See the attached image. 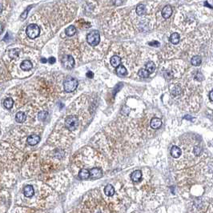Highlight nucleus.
Segmentation results:
<instances>
[{"instance_id": "f257e3e1", "label": "nucleus", "mask_w": 213, "mask_h": 213, "mask_svg": "<svg viewBox=\"0 0 213 213\" xmlns=\"http://www.w3.org/2000/svg\"><path fill=\"white\" fill-rule=\"evenodd\" d=\"M80 213H112L99 191L89 192L83 200L79 208Z\"/></svg>"}, {"instance_id": "f03ea898", "label": "nucleus", "mask_w": 213, "mask_h": 213, "mask_svg": "<svg viewBox=\"0 0 213 213\" xmlns=\"http://www.w3.org/2000/svg\"><path fill=\"white\" fill-rule=\"evenodd\" d=\"M11 204V195L5 190L0 191V213H7Z\"/></svg>"}, {"instance_id": "7ed1b4c3", "label": "nucleus", "mask_w": 213, "mask_h": 213, "mask_svg": "<svg viewBox=\"0 0 213 213\" xmlns=\"http://www.w3.org/2000/svg\"><path fill=\"white\" fill-rule=\"evenodd\" d=\"M65 127L71 131L76 130L79 127V120L78 117L74 115H68L65 119Z\"/></svg>"}, {"instance_id": "20e7f679", "label": "nucleus", "mask_w": 213, "mask_h": 213, "mask_svg": "<svg viewBox=\"0 0 213 213\" xmlns=\"http://www.w3.org/2000/svg\"><path fill=\"white\" fill-rule=\"evenodd\" d=\"M26 34L31 39H35L40 35V28L35 23H31L26 28Z\"/></svg>"}, {"instance_id": "39448f33", "label": "nucleus", "mask_w": 213, "mask_h": 213, "mask_svg": "<svg viewBox=\"0 0 213 213\" xmlns=\"http://www.w3.org/2000/svg\"><path fill=\"white\" fill-rule=\"evenodd\" d=\"M78 80L75 78L71 76H68L63 82V88L67 92H72L78 87Z\"/></svg>"}, {"instance_id": "423d86ee", "label": "nucleus", "mask_w": 213, "mask_h": 213, "mask_svg": "<svg viewBox=\"0 0 213 213\" xmlns=\"http://www.w3.org/2000/svg\"><path fill=\"white\" fill-rule=\"evenodd\" d=\"M99 41H100V35L99 31H93L87 35V42L90 46L92 47L97 46L99 43Z\"/></svg>"}, {"instance_id": "0eeeda50", "label": "nucleus", "mask_w": 213, "mask_h": 213, "mask_svg": "<svg viewBox=\"0 0 213 213\" xmlns=\"http://www.w3.org/2000/svg\"><path fill=\"white\" fill-rule=\"evenodd\" d=\"M12 213H46L44 211H39V210L33 209V208H26V207H17L14 209Z\"/></svg>"}, {"instance_id": "6e6552de", "label": "nucleus", "mask_w": 213, "mask_h": 213, "mask_svg": "<svg viewBox=\"0 0 213 213\" xmlns=\"http://www.w3.org/2000/svg\"><path fill=\"white\" fill-rule=\"evenodd\" d=\"M62 63H63V64L64 68H68V69H71V68H73L74 65H75V60H74V58H73L71 55H68L63 57Z\"/></svg>"}, {"instance_id": "1a4fd4ad", "label": "nucleus", "mask_w": 213, "mask_h": 213, "mask_svg": "<svg viewBox=\"0 0 213 213\" xmlns=\"http://www.w3.org/2000/svg\"><path fill=\"white\" fill-rule=\"evenodd\" d=\"M19 68L23 71H30L33 68V63L29 59H24L21 61L19 64Z\"/></svg>"}, {"instance_id": "9d476101", "label": "nucleus", "mask_w": 213, "mask_h": 213, "mask_svg": "<svg viewBox=\"0 0 213 213\" xmlns=\"http://www.w3.org/2000/svg\"><path fill=\"white\" fill-rule=\"evenodd\" d=\"M143 178V172L140 170H136L134 171L131 174V182L135 184V183H139L142 180Z\"/></svg>"}, {"instance_id": "9b49d317", "label": "nucleus", "mask_w": 213, "mask_h": 213, "mask_svg": "<svg viewBox=\"0 0 213 213\" xmlns=\"http://www.w3.org/2000/svg\"><path fill=\"white\" fill-rule=\"evenodd\" d=\"M39 141H40V136H38V135H35V134L30 135L27 138V143L30 146H35L39 143Z\"/></svg>"}, {"instance_id": "f8f14e48", "label": "nucleus", "mask_w": 213, "mask_h": 213, "mask_svg": "<svg viewBox=\"0 0 213 213\" xmlns=\"http://www.w3.org/2000/svg\"><path fill=\"white\" fill-rule=\"evenodd\" d=\"M104 192L106 197L111 198V197H112L115 194V189L113 185L108 184V185L105 186V188L104 189Z\"/></svg>"}, {"instance_id": "ddd939ff", "label": "nucleus", "mask_w": 213, "mask_h": 213, "mask_svg": "<svg viewBox=\"0 0 213 213\" xmlns=\"http://www.w3.org/2000/svg\"><path fill=\"white\" fill-rule=\"evenodd\" d=\"M171 155L174 159H178L182 155V150L180 148L177 147V146H173L172 148H171Z\"/></svg>"}, {"instance_id": "4468645a", "label": "nucleus", "mask_w": 213, "mask_h": 213, "mask_svg": "<svg viewBox=\"0 0 213 213\" xmlns=\"http://www.w3.org/2000/svg\"><path fill=\"white\" fill-rule=\"evenodd\" d=\"M172 14V8H171V6L167 5L165 6L162 10V16L164 18H168Z\"/></svg>"}, {"instance_id": "2eb2a0df", "label": "nucleus", "mask_w": 213, "mask_h": 213, "mask_svg": "<svg viewBox=\"0 0 213 213\" xmlns=\"http://www.w3.org/2000/svg\"><path fill=\"white\" fill-rule=\"evenodd\" d=\"M150 125H151V128L153 129H158L162 125V120L159 118H153L151 120Z\"/></svg>"}, {"instance_id": "dca6fc26", "label": "nucleus", "mask_w": 213, "mask_h": 213, "mask_svg": "<svg viewBox=\"0 0 213 213\" xmlns=\"http://www.w3.org/2000/svg\"><path fill=\"white\" fill-rule=\"evenodd\" d=\"M122 62V59H121V57L118 56V55H114V56L111 57L110 63H111V66L113 68H118L119 66L121 64Z\"/></svg>"}, {"instance_id": "f3484780", "label": "nucleus", "mask_w": 213, "mask_h": 213, "mask_svg": "<svg viewBox=\"0 0 213 213\" xmlns=\"http://www.w3.org/2000/svg\"><path fill=\"white\" fill-rule=\"evenodd\" d=\"M27 119V115L23 111H18L15 115V120L18 123H23Z\"/></svg>"}, {"instance_id": "a211bd4d", "label": "nucleus", "mask_w": 213, "mask_h": 213, "mask_svg": "<svg viewBox=\"0 0 213 213\" xmlns=\"http://www.w3.org/2000/svg\"><path fill=\"white\" fill-rule=\"evenodd\" d=\"M135 12L139 16H142L147 12V8H146V6L144 4H139V5L137 6L136 9H135Z\"/></svg>"}, {"instance_id": "6ab92c4d", "label": "nucleus", "mask_w": 213, "mask_h": 213, "mask_svg": "<svg viewBox=\"0 0 213 213\" xmlns=\"http://www.w3.org/2000/svg\"><path fill=\"white\" fill-rule=\"evenodd\" d=\"M14 104H15V101H14L13 98H11V97H8V98H7L3 102L4 107H5L7 109H11L13 105H14Z\"/></svg>"}, {"instance_id": "aec40b11", "label": "nucleus", "mask_w": 213, "mask_h": 213, "mask_svg": "<svg viewBox=\"0 0 213 213\" xmlns=\"http://www.w3.org/2000/svg\"><path fill=\"white\" fill-rule=\"evenodd\" d=\"M180 35H179L178 33L177 32L173 33V34L171 35V36H170V42L172 44L176 45V44H178L179 42H180Z\"/></svg>"}, {"instance_id": "412c9836", "label": "nucleus", "mask_w": 213, "mask_h": 213, "mask_svg": "<svg viewBox=\"0 0 213 213\" xmlns=\"http://www.w3.org/2000/svg\"><path fill=\"white\" fill-rule=\"evenodd\" d=\"M145 68L146 71H148L149 74H151V73H153L155 71V69H156V66H155V64L153 62H148V63H146Z\"/></svg>"}, {"instance_id": "4be33fe9", "label": "nucleus", "mask_w": 213, "mask_h": 213, "mask_svg": "<svg viewBox=\"0 0 213 213\" xmlns=\"http://www.w3.org/2000/svg\"><path fill=\"white\" fill-rule=\"evenodd\" d=\"M75 32H76V28H75V27L72 25L69 26V27H68V28L65 30L66 35L70 37L73 36V35L75 34Z\"/></svg>"}, {"instance_id": "5701e85b", "label": "nucleus", "mask_w": 213, "mask_h": 213, "mask_svg": "<svg viewBox=\"0 0 213 213\" xmlns=\"http://www.w3.org/2000/svg\"><path fill=\"white\" fill-rule=\"evenodd\" d=\"M116 72L117 74H118L119 75H120V76H124V75H126L128 74V71L126 70L125 67L122 65H119L118 68H116Z\"/></svg>"}, {"instance_id": "b1692460", "label": "nucleus", "mask_w": 213, "mask_h": 213, "mask_svg": "<svg viewBox=\"0 0 213 213\" xmlns=\"http://www.w3.org/2000/svg\"><path fill=\"white\" fill-rule=\"evenodd\" d=\"M191 63L192 65L196 66L197 67V66H200L201 64V63H202V58H201L200 56H199V55H195V56L192 57Z\"/></svg>"}, {"instance_id": "393cba45", "label": "nucleus", "mask_w": 213, "mask_h": 213, "mask_svg": "<svg viewBox=\"0 0 213 213\" xmlns=\"http://www.w3.org/2000/svg\"><path fill=\"white\" fill-rule=\"evenodd\" d=\"M48 113L47 112V111H41L40 112H38V120H40V121L45 120L46 118L48 117Z\"/></svg>"}, {"instance_id": "a878e982", "label": "nucleus", "mask_w": 213, "mask_h": 213, "mask_svg": "<svg viewBox=\"0 0 213 213\" xmlns=\"http://www.w3.org/2000/svg\"><path fill=\"white\" fill-rule=\"evenodd\" d=\"M149 73L148 71H146L145 69H140L139 71H138V75L140 76L141 78H148L149 76Z\"/></svg>"}, {"instance_id": "bb28decb", "label": "nucleus", "mask_w": 213, "mask_h": 213, "mask_svg": "<svg viewBox=\"0 0 213 213\" xmlns=\"http://www.w3.org/2000/svg\"><path fill=\"white\" fill-rule=\"evenodd\" d=\"M29 10H30V8H28V10H26V11H24L22 15H21L20 17H21V18H22L23 20V19H25V18H27V15H28V11H29Z\"/></svg>"}, {"instance_id": "cd10ccee", "label": "nucleus", "mask_w": 213, "mask_h": 213, "mask_svg": "<svg viewBox=\"0 0 213 213\" xmlns=\"http://www.w3.org/2000/svg\"><path fill=\"white\" fill-rule=\"evenodd\" d=\"M55 61H56V59H55V57H50V58H48V62H49V63H51V64L55 63Z\"/></svg>"}, {"instance_id": "c85d7f7f", "label": "nucleus", "mask_w": 213, "mask_h": 213, "mask_svg": "<svg viewBox=\"0 0 213 213\" xmlns=\"http://www.w3.org/2000/svg\"><path fill=\"white\" fill-rule=\"evenodd\" d=\"M149 45L154 46V47H159V46H160V43L156 42V41H153V42L150 43Z\"/></svg>"}, {"instance_id": "c756f323", "label": "nucleus", "mask_w": 213, "mask_h": 213, "mask_svg": "<svg viewBox=\"0 0 213 213\" xmlns=\"http://www.w3.org/2000/svg\"><path fill=\"white\" fill-rule=\"evenodd\" d=\"M87 76L90 79H92L93 76H94V74L92 73V71H88V72L87 73Z\"/></svg>"}, {"instance_id": "7c9ffc66", "label": "nucleus", "mask_w": 213, "mask_h": 213, "mask_svg": "<svg viewBox=\"0 0 213 213\" xmlns=\"http://www.w3.org/2000/svg\"><path fill=\"white\" fill-rule=\"evenodd\" d=\"M212 95H213V91H211L209 93V99H210V101H211V102H212V101H213Z\"/></svg>"}, {"instance_id": "2f4dec72", "label": "nucleus", "mask_w": 213, "mask_h": 213, "mask_svg": "<svg viewBox=\"0 0 213 213\" xmlns=\"http://www.w3.org/2000/svg\"><path fill=\"white\" fill-rule=\"evenodd\" d=\"M3 2H0V13H2L3 10Z\"/></svg>"}, {"instance_id": "473e14b6", "label": "nucleus", "mask_w": 213, "mask_h": 213, "mask_svg": "<svg viewBox=\"0 0 213 213\" xmlns=\"http://www.w3.org/2000/svg\"><path fill=\"white\" fill-rule=\"evenodd\" d=\"M47 61H48V60H47L45 58H43H43H41V62H42L43 63H47Z\"/></svg>"}]
</instances>
